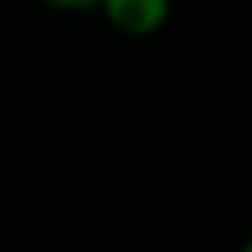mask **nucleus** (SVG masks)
<instances>
[{
  "mask_svg": "<svg viewBox=\"0 0 252 252\" xmlns=\"http://www.w3.org/2000/svg\"><path fill=\"white\" fill-rule=\"evenodd\" d=\"M238 252H252V238H249V242H242V249H238Z\"/></svg>",
  "mask_w": 252,
  "mask_h": 252,
  "instance_id": "obj_2",
  "label": "nucleus"
},
{
  "mask_svg": "<svg viewBox=\"0 0 252 252\" xmlns=\"http://www.w3.org/2000/svg\"><path fill=\"white\" fill-rule=\"evenodd\" d=\"M107 25L128 38H145L156 35L169 21V4L166 0H107L100 7Z\"/></svg>",
  "mask_w": 252,
  "mask_h": 252,
  "instance_id": "obj_1",
  "label": "nucleus"
}]
</instances>
